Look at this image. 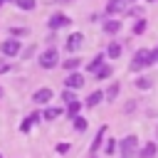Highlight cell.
<instances>
[{
  "label": "cell",
  "instance_id": "cell-4",
  "mask_svg": "<svg viewBox=\"0 0 158 158\" xmlns=\"http://www.w3.org/2000/svg\"><path fill=\"white\" fill-rule=\"evenodd\" d=\"M20 49H22V47H20L17 37H7V40L0 44V52H2L5 57H17V54H20Z\"/></svg>",
  "mask_w": 158,
  "mask_h": 158
},
{
  "label": "cell",
  "instance_id": "cell-5",
  "mask_svg": "<svg viewBox=\"0 0 158 158\" xmlns=\"http://www.w3.org/2000/svg\"><path fill=\"white\" fill-rule=\"evenodd\" d=\"M69 25H72V20L67 15H62V12H54L49 17V30H59V27H69Z\"/></svg>",
  "mask_w": 158,
  "mask_h": 158
},
{
  "label": "cell",
  "instance_id": "cell-3",
  "mask_svg": "<svg viewBox=\"0 0 158 158\" xmlns=\"http://www.w3.org/2000/svg\"><path fill=\"white\" fill-rule=\"evenodd\" d=\"M57 62H59V52L57 49H44L40 54V67L42 69H52V67H57Z\"/></svg>",
  "mask_w": 158,
  "mask_h": 158
},
{
  "label": "cell",
  "instance_id": "cell-38",
  "mask_svg": "<svg viewBox=\"0 0 158 158\" xmlns=\"http://www.w3.org/2000/svg\"><path fill=\"white\" fill-rule=\"evenodd\" d=\"M0 158H2V156H0Z\"/></svg>",
  "mask_w": 158,
  "mask_h": 158
},
{
  "label": "cell",
  "instance_id": "cell-31",
  "mask_svg": "<svg viewBox=\"0 0 158 158\" xmlns=\"http://www.w3.org/2000/svg\"><path fill=\"white\" fill-rule=\"evenodd\" d=\"M7 69H10V64H7V62H5V59H0V74H5V72H7Z\"/></svg>",
  "mask_w": 158,
  "mask_h": 158
},
{
  "label": "cell",
  "instance_id": "cell-9",
  "mask_svg": "<svg viewBox=\"0 0 158 158\" xmlns=\"http://www.w3.org/2000/svg\"><path fill=\"white\" fill-rule=\"evenodd\" d=\"M49 99H52V89H40V91H35V96H32L35 104H47Z\"/></svg>",
  "mask_w": 158,
  "mask_h": 158
},
{
  "label": "cell",
  "instance_id": "cell-27",
  "mask_svg": "<svg viewBox=\"0 0 158 158\" xmlns=\"http://www.w3.org/2000/svg\"><path fill=\"white\" fill-rule=\"evenodd\" d=\"M10 35L12 37H22V35H27V30L25 27H15V30H10Z\"/></svg>",
  "mask_w": 158,
  "mask_h": 158
},
{
  "label": "cell",
  "instance_id": "cell-26",
  "mask_svg": "<svg viewBox=\"0 0 158 158\" xmlns=\"http://www.w3.org/2000/svg\"><path fill=\"white\" fill-rule=\"evenodd\" d=\"M143 30H146V20H138V22L133 25V32H136V35H141Z\"/></svg>",
  "mask_w": 158,
  "mask_h": 158
},
{
  "label": "cell",
  "instance_id": "cell-10",
  "mask_svg": "<svg viewBox=\"0 0 158 158\" xmlns=\"http://www.w3.org/2000/svg\"><path fill=\"white\" fill-rule=\"evenodd\" d=\"M106 128H109V126H101V128L96 131V136H94V141H91V148H89L91 153L99 151V146H101V141H104V136H106Z\"/></svg>",
  "mask_w": 158,
  "mask_h": 158
},
{
  "label": "cell",
  "instance_id": "cell-8",
  "mask_svg": "<svg viewBox=\"0 0 158 158\" xmlns=\"http://www.w3.org/2000/svg\"><path fill=\"white\" fill-rule=\"evenodd\" d=\"M126 10V0H106V15H116Z\"/></svg>",
  "mask_w": 158,
  "mask_h": 158
},
{
  "label": "cell",
  "instance_id": "cell-37",
  "mask_svg": "<svg viewBox=\"0 0 158 158\" xmlns=\"http://www.w3.org/2000/svg\"><path fill=\"white\" fill-rule=\"evenodd\" d=\"M10 2H12V0H10Z\"/></svg>",
  "mask_w": 158,
  "mask_h": 158
},
{
  "label": "cell",
  "instance_id": "cell-23",
  "mask_svg": "<svg viewBox=\"0 0 158 158\" xmlns=\"http://www.w3.org/2000/svg\"><path fill=\"white\" fill-rule=\"evenodd\" d=\"M116 146H118V143H116L114 138H109V141H106V146H104V151H106V156H111V153L116 151Z\"/></svg>",
  "mask_w": 158,
  "mask_h": 158
},
{
  "label": "cell",
  "instance_id": "cell-18",
  "mask_svg": "<svg viewBox=\"0 0 158 158\" xmlns=\"http://www.w3.org/2000/svg\"><path fill=\"white\" fill-rule=\"evenodd\" d=\"M101 64H104V54H96V57H94V59L89 62V72H96V69H99Z\"/></svg>",
  "mask_w": 158,
  "mask_h": 158
},
{
  "label": "cell",
  "instance_id": "cell-17",
  "mask_svg": "<svg viewBox=\"0 0 158 158\" xmlns=\"http://www.w3.org/2000/svg\"><path fill=\"white\" fill-rule=\"evenodd\" d=\"M106 54H109L111 59L121 57V44H116V42H114V44H109V47H106Z\"/></svg>",
  "mask_w": 158,
  "mask_h": 158
},
{
  "label": "cell",
  "instance_id": "cell-35",
  "mask_svg": "<svg viewBox=\"0 0 158 158\" xmlns=\"http://www.w3.org/2000/svg\"><path fill=\"white\" fill-rule=\"evenodd\" d=\"M148 2H153V0H148Z\"/></svg>",
  "mask_w": 158,
  "mask_h": 158
},
{
  "label": "cell",
  "instance_id": "cell-28",
  "mask_svg": "<svg viewBox=\"0 0 158 158\" xmlns=\"http://www.w3.org/2000/svg\"><path fill=\"white\" fill-rule=\"evenodd\" d=\"M62 99H64V101H67V104H69V101H74V89H72V91H69V89H67V91H64V94H62Z\"/></svg>",
  "mask_w": 158,
  "mask_h": 158
},
{
  "label": "cell",
  "instance_id": "cell-6",
  "mask_svg": "<svg viewBox=\"0 0 158 158\" xmlns=\"http://www.w3.org/2000/svg\"><path fill=\"white\" fill-rule=\"evenodd\" d=\"M64 84H67V89H81L84 86V77L79 72H69L67 79H64Z\"/></svg>",
  "mask_w": 158,
  "mask_h": 158
},
{
  "label": "cell",
  "instance_id": "cell-1",
  "mask_svg": "<svg viewBox=\"0 0 158 158\" xmlns=\"http://www.w3.org/2000/svg\"><path fill=\"white\" fill-rule=\"evenodd\" d=\"M158 59V54L156 52H151V49H138L136 54H133V62H131V69L133 72H141V69H146V67H151L153 62Z\"/></svg>",
  "mask_w": 158,
  "mask_h": 158
},
{
  "label": "cell",
  "instance_id": "cell-13",
  "mask_svg": "<svg viewBox=\"0 0 158 158\" xmlns=\"http://www.w3.org/2000/svg\"><path fill=\"white\" fill-rule=\"evenodd\" d=\"M79 109H81V104H79L77 99H74V101H69V104H67V116L74 121V118L79 116Z\"/></svg>",
  "mask_w": 158,
  "mask_h": 158
},
{
  "label": "cell",
  "instance_id": "cell-16",
  "mask_svg": "<svg viewBox=\"0 0 158 158\" xmlns=\"http://www.w3.org/2000/svg\"><path fill=\"white\" fill-rule=\"evenodd\" d=\"M15 2H17V7H20V10H25V12L35 10V5H37V0H15Z\"/></svg>",
  "mask_w": 158,
  "mask_h": 158
},
{
  "label": "cell",
  "instance_id": "cell-19",
  "mask_svg": "<svg viewBox=\"0 0 158 158\" xmlns=\"http://www.w3.org/2000/svg\"><path fill=\"white\" fill-rule=\"evenodd\" d=\"M79 64H81V59H79V57H69V59L64 62V69H67V72H72V69H77Z\"/></svg>",
  "mask_w": 158,
  "mask_h": 158
},
{
  "label": "cell",
  "instance_id": "cell-11",
  "mask_svg": "<svg viewBox=\"0 0 158 158\" xmlns=\"http://www.w3.org/2000/svg\"><path fill=\"white\" fill-rule=\"evenodd\" d=\"M104 96H106V94H104V91H99V89H96V91H91V94L86 96V106H89V109H94V106H96Z\"/></svg>",
  "mask_w": 158,
  "mask_h": 158
},
{
  "label": "cell",
  "instance_id": "cell-14",
  "mask_svg": "<svg viewBox=\"0 0 158 158\" xmlns=\"http://www.w3.org/2000/svg\"><path fill=\"white\" fill-rule=\"evenodd\" d=\"M153 156H156V143H146L138 151V158H153Z\"/></svg>",
  "mask_w": 158,
  "mask_h": 158
},
{
  "label": "cell",
  "instance_id": "cell-2",
  "mask_svg": "<svg viewBox=\"0 0 158 158\" xmlns=\"http://www.w3.org/2000/svg\"><path fill=\"white\" fill-rule=\"evenodd\" d=\"M118 148H121V156H123V158H131V156L136 153V148H138V138H136L133 133H128V136L118 143Z\"/></svg>",
  "mask_w": 158,
  "mask_h": 158
},
{
  "label": "cell",
  "instance_id": "cell-25",
  "mask_svg": "<svg viewBox=\"0 0 158 158\" xmlns=\"http://www.w3.org/2000/svg\"><path fill=\"white\" fill-rule=\"evenodd\" d=\"M74 128H77V131H84V128H86V118L77 116V118H74Z\"/></svg>",
  "mask_w": 158,
  "mask_h": 158
},
{
  "label": "cell",
  "instance_id": "cell-21",
  "mask_svg": "<svg viewBox=\"0 0 158 158\" xmlns=\"http://www.w3.org/2000/svg\"><path fill=\"white\" fill-rule=\"evenodd\" d=\"M35 121H37V114H32V116H27V118L22 121V126H20V131H25V133H27V131L32 128V123H35Z\"/></svg>",
  "mask_w": 158,
  "mask_h": 158
},
{
  "label": "cell",
  "instance_id": "cell-12",
  "mask_svg": "<svg viewBox=\"0 0 158 158\" xmlns=\"http://www.w3.org/2000/svg\"><path fill=\"white\" fill-rule=\"evenodd\" d=\"M118 30H121V22H118V20H106V22H104V32H106V35H116Z\"/></svg>",
  "mask_w": 158,
  "mask_h": 158
},
{
  "label": "cell",
  "instance_id": "cell-20",
  "mask_svg": "<svg viewBox=\"0 0 158 158\" xmlns=\"http://www.w3.org/2000/svg\"><path fill=\"white\" fill-rule=\"evenodd\" d=\"M151 84H153L151 77H138V79H136V86H138V89H151Z\"/></svg>",
  "mask_w": 158,
  "mask_h": 158
},
{
  "label": "cell",
  "instance_id": "cell-24",
  "mask_svg": "<svg viewBox=\"0 0 158 158\" xmlns=\"http://www.w3.org/2000/svg\"><path fill=\"white\" fill-rule=\"evenodd\" d=\"M59 114H62L59 109H47V111H44V118H47V121H52V118H57Z\"/></svg>",
  "mask_w": 158,
  "mask_h": 158
},
{
  "label": "cell",
  "instance_id": "cell-7",
  "mask_svg": "<svg viewBox=\"0 0 158 158\" xmlns=\"http://www.w3.org/2000/svg\"><path fill=\"white\" fill-rule=\"evenodd\" d=\"M81 44H84V35H81V32H72V35L67 37V49H69V52H77Z\"/></svg>",
  "mask_w": 158,
  "mask_h": 158
},
{
  "label": "cell",
  "instance_id": "cell-22",
  "mask_svg": "<svg viewBox=\"0 0 158 158\" xmlns=\"http://www.w3.org/2000/svg\"><path fill=\"white\" fill-rule=\"evenodd\" d=\"M118 89H121V86L114 81V84L109 86V91H106V99H109V101H114V99H116V94H118Z\"/></svg>",
  "mask_w": 158,
  "mask_h": 158
},
{
  "label": "cell",
  "instance_id": "cell-34",
  "mask_svg": "<svg viewBox=\"0 0 158 158\" xmlns=\"http://www.w3.org/2000/svg\"><path fill=\"white\" fill-rule=\"evenodd\" d=\"M156 54H158V49H156Z\"/></svg>",
  "mask_w": 158,
  "mask_h": 158
},
{
  "label": "cell",
  "instance_id": "cell-29",
  "mask_svg": "<svg viewBox=\"0 0 158 158\" xmlns=\"http://www.w3.org/2000/svg\"><path fill=\"white\" fill-rule=\"evenodd\" d=\"M69 143H57V153H69Z\"/></svg>",
  "mask_w": 158,
  "mask_h": 158
},
{
  "label": "cell",
  "instance_id": "cell-32",
  "mask_svg": "<svg viewBox=\"0 0 158 158\" xmlns=\"http://www.w3.org/2000/svg\"><path fill=\"white\" fill-rule=\"evenodd\" d=\"M0 96H2V89H0Z\"/></svg>",
  "mask_w": 158,
  "mask_h": 158
},
{
  "label": "cell",
  "instance_id": "cell-15",
  "mask_svg": "<svg viewBox=\"0 0 158 158\" xmlns=\"http://www.w3.org/2000/svg\"><path fill=\"white\" fill-rule=\"evenodd\" d=\"M111 72H114V69H111L109 64H101L94 74H96V79H109V77H111Z\"/></svg>",
  "mask_w": 158,
  "mask_h": 158
},
{
  "label": "cell",
  "instance_id": "cell-33",
  "mask_svg": "<svg viewBox=\"0 0 158 158\" xmlns=\"http://www.w3.org/2000/svg\"><path fill=\"white\" fill-rule=\"evenodd\" d=\"M62 2H67V0H62Z\"/></svg>",
  "mask_w": 158,
  "mask_h": 158
},
{
  "label": "cell",
  "instance_id": "cell-30",
  "mask_svg": "<svg viewBox=\"0 0 158 158\" xmlns=\"http://www.w3.org/2000/svg\"><path fill=\"white\" fill-rule=\"evenodd\" d=\"M32 54H35V47H27V49H25V52H22V59H30V57H32Z\"/></svg>",
  "mask_w": 158,
  "mask_h": 158
},
{
  "label": "cell",
  "instance_id": "cell-36",
  "mask_svg": "<svg viewBox=\"0 0 158 158\" xmlns=\"http://www.w3.org/2000/svg\"><path fill=\"white\" fill-rule=\"evenodd\" d=\"M0 5H2V0H0Z\"/></svg>",
  "mask_w": 158,
  "mask_h": 158
}]
</instances>
